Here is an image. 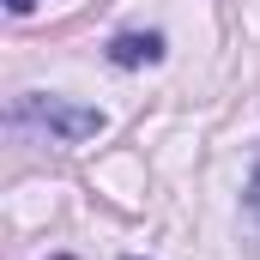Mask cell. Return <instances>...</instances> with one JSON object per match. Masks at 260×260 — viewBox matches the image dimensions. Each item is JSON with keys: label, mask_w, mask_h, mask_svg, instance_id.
Returning <instances> with one entry per match:
<instances>
[{"label": "cell", "mask_w": 260, "mask_h": 260, "mask_svg": "<svg viewBox=\"0 0 260 260\" xmlns=\"http://www.w3.org/2000/svg\"><path fill=\"white\" fill-rule=\"evenodd\" d=\"M109 61L115 67H157L164 61V37L157 30H127V37L109 43Z\"/></svg>", "instance_id": "7a4b0ae2"}, {"label": "cell", "mask_w": 260, "mask_h": 260, "mask_svg": "<svg viewBox=\"0 0 260 260\" xmlns=\"http://www.w3.org/2000/svg\"><path fill=\"white\" fill-rule=\"evenodd\" d=\"M248 206L260 212V170H254V182H248Z\"/></svg>", "instance_id": "3957f363"}, {"label": "cell", "mask_w": 260, "mask_h": 260, "mask_svg": "<svg viewBox=\"0 0 260 260\" xmlns=\"http://www.w3.org/2000/svg\"><path fill=\"white\" fill-rule=\"evenodd\" d=\"M24 115H30L37 127L61 133L67 145H79V139H97V133H103V109L67 103V97H24Z\"/></svg>", "instance_id": "6da1fadb"}, {"label": "cell", "mask_w": 260, "mask_h": 260, "mask_svg": "<svg viewBox=\"0 0 260 260\" xmlns=\"http://www.w3.org/2000/svg\"><path fill=\"white\" fill-rule=\"evenodd\" d=\"M30 6H43V0H6V12H30Z\"/></svg>", "instance_id": "277c9868"}]
</instances>
